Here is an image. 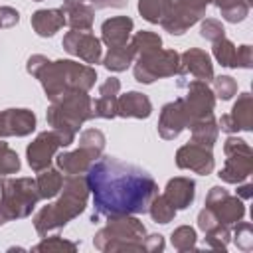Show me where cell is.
Here are the masks:
<instances>
[{"label":"cell","instance_id":"obj_1","mask_svg":"<svg viewBox=\"0 0 253 253\" xmlns=\"http://www.w3.org/2000/svg\"><path fill=\"white\" fill-rule=\"evenodd\" d=\"M85 180L93 196V223L101 217L144 213L158 194V184L146 170L115 156H99Z\"/></svg>","mask_w":253,"mask_h":253},{"label":"cell","instance_id":"obj_2","mask_svg":"<svg viewBox=\"0 0 253 253\" xmlns=\"http://www.w3.org/2000/svg\"><path fill=\"white\" fill-rule=\"evenodd\" d=\"M26 69L30 75H34L49 101L59 99L61 95L69 91H85L89 93L97 81V71L87 65L73 59H57L49 61L45 55L36 53L28 59Z\"/></svg>","mask_w":253,"mask_h":253},{"label":"cell","instance_id":"obj_3","mask_svg":"<svg viewBox=\"0 0 253 253\" xmlns=\"http://www.w3.org/2000/svg\"><path fill=\"white\" fill-rule=\"evenodd\" d=\"M59 198L53 204L42 208L34 217V227L38 235L45 237L51 231L63 229L71 219L85 211L89 200V186L83 174H73L63 180Z\"/></svg>","mask_w":253,"mask_h":253},{"label":"cell","instance_id":"obj_4","mask_svg":"<svg viewBox=\"0 0 253 253\" xmlns=\"http://www.w3.org/2000/svg\"><path fill=\"white\" fill-rule=\"evenodd\" d=\"M45 119H47V125L59 134L61 144L69 146L73 144L79 126L95 119L93 99L85 91H69L59 99L51 101V105L47 107Z\"/></svg>","mask_w":253,"mask_h":253},{"label":"cell","instance_id":"obj_5","mask_svg":"<svg viewBox=\"0 0 253 253\" xmlns=\"http://www.w3.org/2000/svg\"><path fill=\"white\" fill-rule=\"evenodd\" d=\"M146 227L132 215H115L107 217V225L101 227L95 237V249L103 253H119V251H144Z\"/></svg>","mask_w":253,"mask_h":253},{"label":"cell","instance_id":"obj_6","mask_svg":"<svg viewBox=\"0 0 253 253\" xmlns=\"http://www.w3.org/2000/svg\"><path fill=\"white\" fill-rule=\"evenodd\" d=\"M105 142H107V138L99 128L83 130L81 136H79V146L71 152H61L55 158L59 172H63L67 176L85 174L91 168V164L103 154Z\"/></svg>","mask_w":253,"mask_h":253},{"label":"cell","instance_id":"obj_7","mask_svg":"<svg viewBox=\"0 0 253 253\" xmlns=\"http://www.w3.org/2000/svg\"><path fill=\"white\" fill-rule=\"evenodd\" d=\"M0 200L6 206L12 219H24L38 206L40 192L32 178H2L0 180Z\"/></svg>","mask_w":253,"mask_h":253},{"label":"cell","instance_id":"obj_8","mask_svg":"<svg viewBox=\"0 0 253 253\" xmlns=\"http://www.w3.org/2000/svg\"><path fill=\"white\" fill-rule=\"evenodd\" d=\"M132 73L138 83H146V85L162 77L182 75L180 53L174 49H158L148 55H138Z\"/></svg>","mask_w":253,"mask_h":253},{"label":"cell","instance_id":"obj_9","mask_svg":"<svg viewBox=\"0 0 253 253\" xmlns=\"http://www.w3.org/2000/svg\"><path fill=\"white\" fill-rule=\"evenodd\" d=\"M223 152L225 164L217 176L227 184H241L243 180H247L253 172V150L247 140L229 134L223 142Z\"/></svg>","mask_w":253,"mask_h":253},{"label":"cell","instance_id":"obj_10","mask_svg":"<svg viewBox=\"0 0 253 253\" xmlns=\"http://www.w3.org/2000/svg\"><path fill=\"white\" fill-rule=\"evenodd\" d=\"M180 85H186V95L180 97V99H182V107H184V113H186L188 126L192 123H196L198 119L213 115L215 95H213V91L210 89V85L206 81H200V79H194L190 83L180 81Z\"/></svg>","mask_w":253,"mask_h":253},{"label":"cell","instance_id":"obj_11","mask_svg":"<svg viewBox=\"0 0 253 253\" xmlns=\"http://www.w3.org/2000/svg\"><path fill=\"white\" fill-rule=\"evenodd\" d=\"M206 208H210L213 211V215L217 217V221L223 225H235L245 215L243 200L237 196H231L221 186L210 188V192L206 196Z\"/></svg>","mask_w":253,"mask_h":253},{"label":"cell","instance_id":"obj_12","mask_svg":"<svg viewBox=\"0 0 253 253\" xmlns=\"http://www.w3.org/2000/svg\"><path fill=\"white\" fill-rule=\"evenodd\" d=\"M63 49L69 55L79 57L83 63L93 65L99 63L103 59V47H101V40L95 38L89 32H79V30H71L63 36Z\"/></svg>","mask_w":253,"mask_h":253},{"label":"cell","instance_id":"obj_13","mask_svg":"<svg viewBox=\"0 0 253 253\" xmlns=\"http://www.w3.org/2000/svg\"><path fill=\"white\" fill-rule=\"evenodd\" d=\"M61 138L59 134L51 128V130H43L40 132L26 148V158H28V164L34 172H40L43 168H47L55 156V152L61 148Z\"/></svg>","mask_w":253,"mask_h":253},{"label":"cell","instance_id":"obj_14","mask_svg":"<svg viewBox=\"0 0 253 253\" xmlns=\"http://www.w3.org/2000/svg\"><path fill=\"white\" fill-rule=\"evenodd\" d=\"M176 166L182 170H192L200 176H208L215 168V160L211 148H206L196 142H188L176 152Z\"/></svg>","mask_w":253,"mask_h":253},{"label":"cell","instance_id":"obj_15","mask_svg":"<svg viewBox=\"0 0 253 253\" xmlns=\"http://www.w3.org/2000/svg\"><path fill=\"white\" fill-rule=\"evenodd\" d=\"M202 18H204L202 14H198L196 10L188 8L182 0H170V6H168L166 14L160 20V26L166 32H170L172 36H182L186 30H190Z\"/></svg>","mask_w":253,"mask_h":253},{"label":"cell","instance_id":"obj_16","mask_svg":"<svg viewBox=\"0 0 253 253\" xmlns=\"http://www.w3.org/2000/svg\"><path fill=\"white\" fill-rule=\"evenodd\" d=\"M34 130H36V115L30 109L0 111V138L28 136Z\"/></svg>","mask_w":253,"mask_h":253},{"label":"cell","instance_id":"obj_17","mask_svg":"<svg viewBox=\"0 0 253 253\" xmlns=\"http://www.w3.org/2000/svg\"><path fill=\"white\" fill-rule=\"evenodd\" d=\"M184 128H188V121H186V113L182 107V99H174V101L166 103L160 111L158 134L164 140H174L176 136H180V132Z\"/></svg>","mask_w":253,"mask_h":253},{"label":"cell","instance_id":"obj_18","mask_svg":"<svg viewBox=\"0 0 253 253\" xmlns=\"http://www.w3.org/2000/svg\"><path fill=\"white\" fill-rule=\"evenodd\" d=\"M180 65H182V75L190 73L200 81H211L213 75V63L208 51L200 47H190L184 53H180Z\"/></svg>","mask_w":253,"mask_h":253},{"label":"cell","instance_id":"obj_19","mask_svg":"<svg viewBox=\"0 0 253 253\" xmlns=\"http://www.w3.org/2000/svg\"><path fill=\"white\" fill-rule=\"evenodd\" d=\"M152 113L150 99L140 91H128L117 99V117L123 119H148Z\"/></svg>","mask_w":253,"mask_h":253},{"label":"cell","instance_id":"obj_20","mask_svg":"<svg viewBox=\"0 0 253 253\" xmlns=\"http://www.w3.org/2000/svg\"><path fill=\"white\" fill-rule=\"evenodd\" d=\"M132 28H134V22L132 18L128 16H115V18H109L101 24V40L103 43H107L109 47H115V45H123V43H128V38L132 34Z\"/></svg>","mask_w":253,"mask_h":253},{"label":"cell","instance_id":"obj_21","mask_svg":"<svg viewBox=\"0 0 253 253\" xmlns=\"http://www.w3.org/2000/svg\"><path fill=\"white\" fill-rule=\"evenodd\" d=\"M164 196L176 210H186L196 198V182L188 176L170 178L164 188Z\"/></svg>","mask_w":253,"mask_h":253},{"label":"cell","instance_id":"obj_22","mask_svg":"<svg viewBox=\"0 0 253 253\" xmlns=\"http://www.w3.org/2000/svg\"><path fill=\"white\" fill-rule=\"evenodd\" d=\"M63 26H65L63 8H45V10H36L32 14V28L40 38H51Z\"/></svg>","mask_w":253,"mask_h":253},{"label":"cell","instance_id":"obj_23","mask_svg":"<svg viewBox=\"0 0 253 253\" xmlns=\"http://www.w3.org/2000/svg\"><path fill=\"white\" fill-rule=\"evenodd\" d=\"M188 128L192 130V142L202 144L206 148H211L215 144V140H217V134H219V126H217V121L213 119V115L198 119Z\"/></svg>","mask_w":253,"mask_h":253},{"label":"cell","instance_id":"obj_24","mask_svg":"<svg viewBox=\"0 0 253 253\" xmlns=\"http://www.w3.org/2000/svg\"><path fill=\"white\" fill-rule=\"evenodd\" d=\"M229 119L237 130H251L253 128V97L251 93H241L229 113Z\"/></svg>","mask_w":253,"mask_h":253},{"label":"cell","instance_id":"obj_25","mask_svg":"<svg viewBox=\"0 0 253 253\" xmlns=\"http://www.w3.org/2000/svg\"><path fill=\"white\" fill-rule=\"evenodd\" d=\"M65 12V24L71 30H79V32H89L95 20V12L93 6L81 2V4H73V6H63Z\"/></svg>","mask_w":253,"mask_h":253},{"label":"cell","instance_id":"obj_26","mask_svg":"<svg viewBox=\"0 0 253 253\" xmlns=\"http://www.w3.org/2000/svg\"><path fill=\"white\" fill-rule=\"evenodd\" d=\"M134 57H136V51L130 43H123V45H115V47H109L107 55L103 57V65L109 69V71H126L130 67V63H134Z\"/></svg>","mask_w":253,"mask_h":253},{"label":"cell","instance_id":"obj_27","mask_svg":"<svg viewBox=\"0 0 253 253\" xmlns=\"http://www.w3.org/2000/svg\"><path fill=\"white\" fill-rule=\"evenodd\" d=\"M36 184H38V192H40V198L42 200H51L55 198L59 192H61V186H63V174L59 172V168H43L38 172V178H36Z\"/></svg>","mask_w":253,"mask_h":253},{"label":"cell","instance_id":"obj_28","mask_svg":"<svg viewBox=\"0 0 253 253\" xmlns=\"http://www.w3.org/2000/svg\"><path fill=\"white\" fill-rule=\"evenodd\" d=\"M130 45L134 47L136 51V57L138 55H148V53H154L158 49H162V38L154 32H148V30H140L132 36L130 40Z\"/></svg>","mask_w":253,"mask_h":253},{"label":"cell","instance_id":"obj_29","mask_svg":"<svg viewBox=\"0 0 253 253\" xmlns=\"http://www.w3.org/2000/svg\"><path fill=\"white\" fill-rule=\"evenodd\" d=\"M221 12V18L229 24H237V22H243L247 16H249V4L245 0H219L215 4Z\"/></svg>","mask_w":253,"mask_h":253},{"label":"cell","instance_id":"obj_30","mask_svg":"<svg viewBox=\"0 0 253 253\" xmlns=\"http://www.w3.org/2000/svg\"><path fill=\"white\" fill-rule=\"evenodd\" d=\"M176 208L166 200L164 194H156L148 206V213L152 217V221L156 223H170L174 217H176Z\"/></svg>","mask_w":253,"mask_h":253},{"label":"cell","instance_id":"obj_31","mask_svg":"<svg viewBox=\"0 0 253 253\" xmlns=\"http://www.w3.org/2000/svg\"><path fill=\"white\" fill-rule=\"evenodd\" d=\"M168 6H170V0H138L140 16L150 24H160Z\"/></svg>","mask_w":253,"mask_h":253},{"label":"cell","instance_id":"obj_32","mask_svg":"<svg viewBox=\"0 0 253 253\" xmlns=\"http://www.w3.org/2000/svg\"><path fill=\"white\" fill-rule=\"evenodd\" d=\"M196 239H198L196 229L190 227V225H180L170 235L172 247L178 249V251H194L196 249Z\"/></svg>","mask_w":253,"mask_h":253},{"label":"cell","instance_id":"obj_33","mask_svg":"<svg viewBox=\"0 0 253 253\" xmlns=\"http://www.w3.org/2000/svg\"><path fill=\"white\" fill-rule=\"evenodd\" d=\"M204 233H206L204 241L211 249L225 251L229 241H231V229H229V225H223V223H219V225H215V227H211L210 231H204Z\"/></svg>","mask_w":253,"mask_h":253},{"label":"cell","instance_id":"obj_34","mask_svg":"<svg viewBox=\"0 0 253 253\" xmlns=\"http://www.w3.org/2000/svg\"><path fill=\"white\" fill-rule=\"evenodd\" d=\"M235 49H237L235 43L229 42L227 38H221V40L213 42V47H211L213 57H215V61H217L221 67H233V61H235Z\"/></svg>","mask_w":253,"mask_h":253},{"label":"cell","instance_id":"obj_35","mask_svg":"<svg viewBox=\"0 0 253 253\" xmlns=\"http://www.w3.org/2000/svg\"><path fill=\"white\" fill-rule=\"evenodd\" d=\"M18 170H20V158L16 150H12L8 142L0 140V176L16 174Z\"/></svg>","mask_w":253,"mask_h":253},{"label":"cell","instance_id":"obj_36","mask_svg":"<svg viewBox=\"0 0 253 253\" xmlns=\"http://www.w3.org/2000/svg\"><path fill=\"white\" fill-rule=\"evenodd\" d=\"M32 251H47V253H51V251H69V253H73V251H77V243L67 241L59 235H53V237L42 239L38 245L32 247Z\"/></svg>","mask_w":253,"mask_h":253},{"label":"cell","instance_id":"obj_37","mask_svg":"<svg viewBox=\"0 0 253 253\" xmlns=\"http://www.w3.org/2000/svg\"><path fill=\"white\" fill-rule=\"evenodd\" d=\"M231 237H233V243L237 245V249H241V251L253 249V225L249 221H237Z\"/></svg>","mask_w":253,"mask_h":253},{"label":"cell","instance_id":"obj_38","mask_svg":"<svg viewBox=\"0 0 253 253\" xmlns=\"http://www.w3.org/2000/svg\"><path fill=\"white\" fill-rule=\"evenodd\" d=\"M213 95L219 97L221 101H229L237 93V81L231 75H219L213 77Z\"/></svg>","mask_w":253,"mask_h":253},{"label":"cell","instance_id":"obj_39","mask_svg":"<svg viewBox=\"0 0 253 253\" xmlns=\"http://www.w3.org/2000/svg\"><path fill=\"white\" fill-rule=\"evenodd\" d=\"M117 99L119 97H107L99 95L93 101V113L99 119H115L117 117Z\"/></svg>","mask_w":253,"mask_h":253},{"label":"cell","instance_id":"obj_40","mask_svg":"<svg viewBox=\"0 0 253 253\" xmlns=\"http://www.w3.org/2000/svg\"><path fill=\"white\" fill-rule=\"evenodd\" d=\"M200 36H202L204 40H208V42L213 43V42L225 38V28H223V24H221L219 20H215V18H206V20L202 22V26H200Z\"/></svg>","mask_w":253,"mask_h":253},{"label":"cell","instance_id":"obj_41","mask_svg":"<svg viewBox=\"0 0 253 253\" xmlns=\"http://www.w3.org/2000/svg\"><path fill=\"white\" fill-rule=\"evenodd\" d=\"M253 65V49L251 45H239L235 49V61H233V67H241V69H249Z\"/></svg>","mask_w":253,"mask_h":253},{"label":"cell","instance_id":"obj_42","mask_svg":"<svg viewBox=\"0 0 253 253\" xmlns=\"http://www.w3.org/2000/svg\"><path fill=\"white\" fill-rule=\"evenodd\" d=\"M215 225H219L217 217L213 215V211H211L210 208H204V210L198 213V227H200L202 231H210V229L215 227Z\"/></svg>","mask_w":253,"mask_h":253},{"label":"cell","instance_id":"obj_43","mask_svg":"<svg viewBox=\"0 0 253 253\" xmlns=\"http://www.w3.org/2000/svg\"><path fill=\"white\" fill-rule=\"evenodd\" d=\"M0 20H2V28H12L20 22V14L12 6H0Z\"/></svg>","mask_w":253,"mask_h":253},{"label":"cell","instance_id":"obj_44","mask_svg":"<svg viewBox=\"0 0 253 253\" xmlns=\"http://www.w3.org/2000/svg\"><path fill=\"white\" fill-rule=\"evenodd\" d=\"M164 237L160 233H150L144 237V251L146 253H160L164 251Z\"/></svg>","mask_w":253,"mask_h":253},{"label":"cell","instance_id":"obj_45","mask_svg":"<svg viewBox=\"0 0 253 253\" xmlns=\"http://www.w3.org/2000/svg\"><path fill=\"white\" fill-rule=\"evenodd\" d=\"M119 91H121V81L117 77L105 79L99 87V95H107V97H119Z\"/></svg>","mask_w":253,"mask_h":253},{"label":"cell","instance_id":"obj_46","mask_svg":"<svg viewBox=\"0 0 253 253\" xmlns=\"http://www.w3.org/2000/svg\"><path fill=\"white\" fill-rule=\"evenodd\" d=\"M188 8H192V10H196L198 14H206V8L210 6V4H217L219 0H182Z\"/></svg>","mask_w":253,"mask_h":253},{"label":"cell","instance_id":"obj_47","mask_svg":"<svg viewBox=\"0 0 253 253\" xmlns=\"http://www.w3.org/2000/svg\"><path fill=\"white\" fill-rule=\"evenodd\" d=\"M253 190V186L251 184H241L239 188H237V198H241V200H249L251 198V192Z\"/></svg>","mask_w":253,"mask_h":253},{"label":"cell","instance_id":"obj_48","mask_svg":"<svg viewBox=\"0 0 253 253\" xmlns=\"http://www.w3.org/2000/svg\"><path fill=\"white\" fill-rule=\"evenodd\" d=\"M8 221H12V217H10V213H8V210H6V206L2 204V200H0V225H4V223H8Z\"/></svg>","mask_w":253,"mask_h":253},{"label":"cell","instance_id":"obj_49","mask_svg":"<svg viewBox=\"0 0 253 253\" xmlns=\"http://www.w3.org/2000/svg\"><path fill=\"white\" fill-rule=\"evenodd\" d=\"M83 0H63V6H73V4H81Z\"/></svg>","mask_w":253,"mask_h":253},{"label":"cell","instance_id":"obj_50","mask_svg":"<svg viewBox=\"0 0 253 253\" xmlns=\"http://www.w3.org/2000/svg\"><path fill=\"white\" fill-rule=\"evenodd\" d=\"M245 2H247V4H249V6H251V4H253V0H245Z\"/></svg>","mask_w":253,"mask_h":253},{"label":"cell","instance_id":"obj_51","mask_svg":"<svg viewBox=\"0 0 253 253\" xmlns=\"http://www.w3.org/2000/svg\"><path fill=\"white\" fill-rule=\"evenodd\" d=\"M0 30H2V20H0Z\"/></svg>","mask_w":253,"mask_h":253},{"label":"cell","instance_id":"obj_52","mask_svg":"<svg viewBox=\"0 0 253 253\" xmlns=\"http://www.w3.org/2000/svg\"><path fill=\"white\" fill-rule=\"evenodd\" d=\"M34 2H42V0H34Z\"/></svg>","mask_w":253,"mask_h":253}]
</instances>
